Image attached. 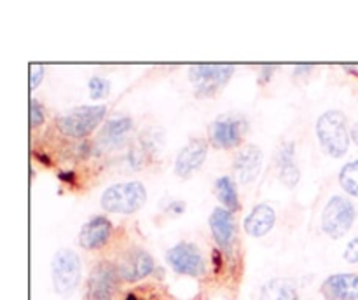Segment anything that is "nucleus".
Here are the masks:
<instances>
[{"label":"nucleus","mask_w":358,"mask_h":300,"mask_svg":"<svg viewBox=\"0 0 358 300\" xmlns=\"http://www.w3.org/2000/svg\"><path fill=\"white\" fill-rule=\"evenodd\" d=\"M355 206L352 204L350 199L334 195V197L329 199L324 213H322V229L327 236L339 239L352 229L353 222H355Z\"/></svg>","instance_id":"obj_4"},{"label":"nucleus","mask_w":358,"mask_h":300,"mask_svg":"<svg viewBox=\"0 0 358 300\" xmlns=\"http://www.w3.org/2000/svg\"><path fill=\"white\" fill-rule=\"evenodd\" d=\"M87 87H90V96L93 100H101V98L108 96V93H110V82L105 77L100 75L91 77L90 82H87Z\"/></svg>","instance_id":"obj_22"},{"label":"nucleus","mask_w":358,"mask_h":300,"mask_svg":"<svg viewBox=\"0 0 358 300\" xmlns=\"http://www.w3.org/2000/svg\"><path fill=\"white\" fill-rule=\"evenodd\" d=\"M147 201V190L140 181L115 183L101 194V208L110 213L131 215Z\"/></svg>","instance_id":"obj_2"},{"label":"nucleus","mask_w":358,"mask_h":300,"mask_svg":"<svg viewBox=\"0 0 358 300\" xmlns=\"http://www.w3.org/2000/svg\"><path fill=\"white\" fill-rule=\"evenodd\" d=\"M339 183L353 197H358V160L345 164L339 173Z\"/></svg>","instance_id":"obj_21"},{"label":"nucleus","mask_w":358,"mask_h":300,"mask_svg":"<svg viewBox=\"0 0 358 300\" xmlns=\"http://www.w3.org/2000/svg\"><path fill=\"white\" fill-rule=\"evenodd\" d=\"M52 286L59 295H69L77 288L80 281L79 255L72 250H58L51 264Z\"/></svg>","instance_id":"obj_5"},{"label":"nucleus","mask_w":358,"mask_h":300,"mask_svg":"<svg viewBox=\"0 0 358 300\" xmlns=\"http://www.w3.org/2000/svg\"><path fill=\"white\" fill-rule=\"evenodd\" d=\"M112 234L110 220L105 216H93L83 225L79 232V244L84 250H98L107 244Z\"/></svg>","instance_id":"obj_13"},{"label":"nucleus","mask_w":358,"mask_h":300,"mask_svg":"<svg viewBox=\"0 0 358 300\" xmlns=\"http://www.w3.org/2000/svg\"><path fill=\"white\" fill-rule=\"evenodd\" d=\"M296 143L287 142L283 143L282 149L276 153V166H278V177L282 183L287 187H296L301 178V171L296 164Z\"/></svg>","instance_id":"obj_16"},{"label":"nucleus","mask_w":358,"mask_h":300,"mask_svg":"<svg viewBox=\"0 0 358 300\" xmlns=\"http://www.w3.org/2000/svg\"><path fill=\"white\" fill-rule=\"evenodd\" d=\"M107 108L103 105H83L65 112L58 119V128L70 138H86L103 121Z\"/></svg>","instance_id":"obj_3"},{"label":"nucleus","mask_w":358,"mask_h":300,"mask_svg":"<svg viewBox=\"0 0 358 300\" xmlns=\"http://www.w3.org/2000/svg\"><path fill=\"white\" fill-rule=\"evenodd\" d=\"M206 152H208V143L201 138H194L178 152L177 160H175V174L182 178H187L194 171L201 167L205 163Z\"/></svg>","instance_id":"obj_11"},{"label":"nucleus","mask_w":358,"mask_h":300,"mask_svg":"<svg viewBox=\"0 0 358 300\" xmlns=\"http://www.w3.org/2000/svg\"><path fill=\"white\" fill-rule=\"evenodd\" d=\"M276 222L275 209L269 204H257L245 218V230L254 237H262L273 229Z\"/></svg>","instance_id":"obj_18"},{"label":"nucleus","mask_w":358,"mask_h":300,"mask_svg":"<svg viewBox=\"0 0 358 300\" xmlns=\"http://www.w3.org/2000/svg\"><path fill=\"white\" fill-rule=\"evenodd\" d=\"M234 73L233 65H194L189 68V79L198 98L213 96L222 89Z\"/></svg>","instance_id":"obj_6"},{"label":"nucleus","mask_w":358,"mask_h":300,"mask_svg":"<svg viewBox=\"0 0 358 300\" xmlns=\"http://www.w3.org/2000/svg\"><path fill=\"white\" fill-rule=\"evenodd\" d=\"M215 192H217V197H219V201L222 202L224 208L229 209L231 213L236 211V209L240 208L236 183H234L229 177H220L219 180H217Z\"/></svg>","instance_id":"obj_20"},{"label":"nucleus","mask_w":358,"mask_h":300,"mask_svg":"<svg viewBox=\"0 0 358 300\" xmlns=\"http://www.w3.org/2000/svg\"><path fill=\"white\" fill-rule=\"evenodd\" d=\"M352 140L358 145V121L353 124V128H352Z\"/></svg>","instance_id":"obj_27"},{"label":"nucleus","mask_w":358,"mask_h":300,"mask_svg":"<svg viewBox=\"0 0 358 300\" xmlns=\"http://www.w3.org/2000/svg\"><path fill=\"white\" fill-rule=\"evenodd\" d=\"M168 209H170L173 215H180V213H184V209H185V202L175 201V202H171L170 208H168Z\"/></svg>","instance_id":"obj_26"},{"label":"nucleus","mask_w":358,"mask_h":300,"mask_svg":"<svg viewBox=\"0 0 358 300\" xmlns=\"http://www.w3.org/2000/svg\"><path fill=\"white\" fill-rule=\"evenodd\" d=\"M154 267H156L154 258L145 250H138L136 248V250L124 253V257L121 258V262L117 265V274L124 281L135 283L147 278L154 271Z\"/></svg>","instance_id":"obj_10"},{"label":"nucleus","mask_w":358,"mask_h":300,"mask_svg":"<svg viewBox=\"0 0 358 300\" xmlns=\"http://www.w3.org/2000/svg\"><path fill=\"white\" fill-rule=\"evenodd\" d=\"M345 258L348 262H352V264H358V237H355V239H352L346 244Z\"/></svg>","instance_id":"obj_24"},{"label":"nucleus","mask_w":358,"mask_h":300,"mask_svg":"<svg viewBox=\"0 0 358 300\" xmlns=\"http://www.w3.org/2000/svg\"><path fill=\"white\" fill-rule=\"evenodd\" d=\"M166 260L178 274L192 276V278H199V276L205 274L206 265L203 253L196 244L187 243V241H182V243L170 248L166 253Z\"/></svg>","instance_id":"obj_8"},{"label":"nucleus","mask_w":358,"mask_h":300,"mask_svg":"<svg viewBox=\"0 0 358 300\" xmlns=\"http://www.w3.org/2000/svg\"><path fill=\"white\" fill-rule=\"evenodd\" d=\"M44 122V107L37 101V98H31L30 101V124L31 128L37 129Z\"/></svg>","instance_id":"obj_23"},{"label":"nucleus","mask_w":358,"mask_h":300,"mask_svg":"<svg viewBox=\"0 0 358 300\" xmlns=\"http://www.w3.org/2000/svg\"><path fill=\"white\" fill-rule=\"evenodd\" d=\"M262 150L257 145H247L234 157V171L240 183H250L261 173Z\"/></svg>","instance_id":"obj_14"},{"label":"nucleus","mask_w":358,"mask_h":300,"mask_svg":"<svg viewBox=\"0 0 358 300\" xmlns=\"http://www.w3.org/2000/svg\"><path fill=\"white\" fill-rule=\"evenodd\" d=\"M30 70V87L35 89L42 82V79H44V68L41 65H31Z\"/></svg>","instance_id":"obj_25"},{"label":"nucleus","mask_w":358,"mask_h":300,"mask_svg":"<svg viewBox=\"0 0 358 300\" xmlns=\"http://www.w3.org/2000/svg\"><path fill=\"white\" fill-rule=\"evenodd\" d=\"M117 267L101 262L93 269L87 281V300H112L117 286Z\"/></svg>","instance_id":"obj_9"},{"label":"nucleus","mask_w":358,"mask_h":300,"mask_svg":"<svg viewBox=\"0 0 358 300\" xmlns=\"http://www.w3.org/2000/svg\"><path fill=\"white\" fill-rule=\"evenodd\" d=\"M210 229H212L213 237H215L217 244L222 248L224 251L229 253L231 246L234 241V222L233 213L226 208H215L210 215Z\"/></svg>","instance_id":"obj_15"},{"label":"nucleus","mask_w":358,"mask_h":300,"mask_svg":"<svg viewBox=\"0 0 358 300\" xmlns=\"http://www.w3.org/2000/svg\"><path fill=\"white\" fill-rule=\"evenodd\" d=\"M317 136L325 152L332 157H341L348 152L350 133L346 115L341 110H329L317 121Z\"/></svg>","instance_id":"obj_1"},{"label":"nucleus","mask_w":358,"mask_h":300,"mask_svg":"<svg viewBox=\"0 0 358 300\" xmlns=\"http://www.w3.org/2000/svg\"><path fill=\"white\" fill-rule=\"evenodd\" d=\"M327 300H358V274H334L320 288Z\"/></svg>","instance_id":"obj_12"},{"label":"nucleus","mask_w":358,"mask_h":300,"mask_svg":"<svg viewBox=\"0 0 358 300\" xmlns=\"http://www.w3.org/2000/svg\"><path fill=\"white\" fill-rule=\"evenodd\" d=\"M261 300H297V288L290 279H271L262 288Z\"/></svg>","instance_id":"obj_19"},{"label":"nucleus","mask_w":358,"mask_h":300,"mask_svg":"<svg viewBox=\"0 0 358 300\" xmlns=\"http://www.w3.org/2000/svg\"><path fill=\"white\" fill-rule=\"evenodd\" d=\"M248 121L241 114H226L210 126V142L217 149H233L243 140Z\"/></svg>","instance_id":"obj_7"},{"label":"nucleus","mask_w":358,"mask_h":300,"mask_svg":"<svg viewBox=\"0 0 358 300\" xmlns=\"http://www.w3.org/2000/svg\"><path fill=\"white\" fill-rule=\"evenodd\" d=\"M133 129V121L126 115H121V117L110 119L107 124L101 128L100 135H98L96 142L100 143L103 149H112V147H119Z\"/></svg>","instance_id":"obj_17"}]
</instances>
